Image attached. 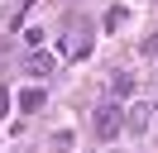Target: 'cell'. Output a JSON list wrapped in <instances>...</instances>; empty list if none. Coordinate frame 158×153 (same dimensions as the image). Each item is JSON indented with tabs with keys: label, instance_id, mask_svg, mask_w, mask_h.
Instances as JSON below:
<instances>
[{
	"label": "cell",
	"instance_id": "1",
	"mask_svg": "<svg viewBox=\"0 0 158 153\" xmlns=\"http://www.w3.org/2000/svg\"><path fill=\"white\" fill-rule=\"evenodd\" d=\"M120 124H125V120H120L115 105H101V110H96V134H101V139H115Z\"/></svg>",
	"mask_w": 158,
	"mask_h": 153
},
{
	"label": "cell",
	"instance_id": "2",
	"mask_svg": "<svg viewBox=\"0 0 158 153\" xmlns=\"http://www.w3.org/2000/svg\"><path fill=\"white\" fill-rule=\"evenodd\" d=\"M53 67H58V57H53V53H34V57H29V72H34V76L53 72Z\"/></svg>",
	"mask_w": 158,
	"mask_h": 153
},
{
	"label": "cell",
	"instance_id": "3",
	"mask_svg": "<svg viewBox=\"0 0 158 153\" xmlns=\"http://www.w3.org/2000/svg\"><path fill=\"white\" fill-rule=\"evenodd\" d=\"M129 129L144 134V129H148V110H129Z\"/></svg>",
	"mask_w": 158,
	"mask_h": 153
},
{
	"label": "cell",
	"instance_id": "4",
	"mask_svg": "<svg viewBox=\"0 0 158 153\" xmlns=\"http://www.w3.org/2000/svg\"><path fill=\"white\" fill-rule=\"evenodd\" d=\"M19 105H24V110H39V105H43V91H24Z\"/></svg>",
	"mask_w": 158,
	"mask_h": 153
},
{
	"label": "cell",
	"instance_id": "5",
	"mask_svg": "<svg viewBox=\"0 0 158 153\" xmlns=\"http://www.w3.org/2000/svg\"><path fill=\"white\" fill-rule=\"evenodd\" d=\"M129 91H134V76L120 72V76H115V96H129Z\"/></svg>",
	"mask_w": 158,
	"mask_h": 153
},
{
	"label": "cell",
	"instance_id": "6",
	"mask_svg": "<svg viewBox=\"0 0 158 153\" xmlns=\"http://www.w3.org/2000/svg\"><path fill=\"white\" fill-rule=\"evenodd\" d=\"M5 110H10V96H5V91H0V115H5Z\"/></svg>",
	"mask_w": 158,
	"mask_h": 153
}]
</instances>
